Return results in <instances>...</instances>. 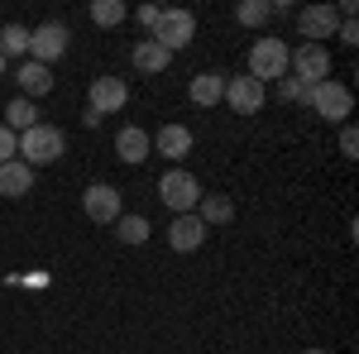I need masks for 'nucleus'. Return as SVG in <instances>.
Here are the masks:
<instances>
[{
  "label": "nucleus",
  "mask_w": 359,
  "mask_h": 354,
  "mask_svg": "<svg viewBox=\"0 0 359 354\" xmlns=\"http://www.w3.org/2000/svg\"><path fill=\"white\" fill-rule=\"evenodd\" d=\"M62 154H67V135H62L57 125H43V120L15 139V158L25 168H48V163H57Z\"/></svg>",
  "instance_id": "obj_1"
},
{
  "label": "nucleus",
  "mask_w": 359,
  "mask_h": 354,
  "mask_svg": "<svg viewBox=\"0 0 359 354\" xmlns=\"http://www.w3.org/2000/svg\"><path fill=\"white\" fill-rule=\"evenodd\" d=\"M287 62H292V48L283 39H254V48H249V77L259 86H269L278 77H287Z\"/></svg>",
  "instance_id": "obj_2"
},
{
  "label": "nucleus",
  "mask_w": 359,
  "mask_h": 354,
  "mask_svg": "<svg viewBox=\"0 0 359 354\" xmlns=\"http://www.w3.org/2000/svg\"><path fill=\"white\" fill-rule=\"evenodd\" d=\"M158 201H163L172 216H192L196 201H201V182H196L187 168H168L158 177Z\"/></svg>",
  "instance_id": "obj_3"
},
{
  "label": "nucleus",
  "mask_w": 359,
  "mask_h": 354,
  "mask_svg": "<svg viewBox=\"0 0 359 354\" xmlns=\"http://www.w3.org/2000/svg\"><path fill=\"white\" fill-rule=\"evenodd\" d=\"M306 106L316 110L326 125H350V115H355V91L345 82H335V77H326L321 86H311V101Z\"/></svg>",
  "instance_id": "obj_4"
},
{
  "label": "nucleus",
  "mask_w": 359,
  "mask_h": 354,
  "mask_svg": "<svg viewBox=\"0 0 359 354\" xmlns=\"http://www.w3.org/2000/svg\"><path fill=\"white\" fill-rule=\"evenodd\" d=\"M149 39H154L158 48H168V53H182V48L196 39V15L192 10H163Z\"/></svg>",
  "instance_id": "obj_5"
},
{
  "label": "nucleus",
  "mask_w": 359,
  "mask_h": 354,
  "mask_svg": "<svg viewBox=\"0 0 359 354\" xmlns=\"http://www.w3.org/2000/svg\"><path fill=\"white\" fill-rule=\"evenodd\" d=\"M287 72H292L302 86H321L326 77H331V48H326V43H297Z\"/></svg>",
  "instance_id": "obj_6"
},
{
  "label": "nucleus",
  "mask_w": 359,
  "mask_h": 354,
  "mask_svg": "<svg viewBox=\"0 0 359 354\" xmlns=\"http://www.w3.org/2000/svg\"><path fill=\"white\" fill-rule=\"evenodd\" d=\"M82 211L91 225H115V220L125 216V196H120V187H111V182H91V187L82 191Z\"/></svg>",
  "instance_id": "obj_7"
},
{
  "label": "nucleus",
  "mask_w": 359,
  "mask_h": 354,
  "mask_svg": "<svg viewBox=\"0 0 359 354\" xmlns=\"http://www.w3.org/2000/svg\"><path fill=\"white\" fill-rule=\"evenodd\" d=\"M67 25H57V20H48V25H39V29H29V62H57V57L67 53Z\"/></svg>",
  "instance_id": "obj_8"
},
{
  "label": "nucleus",
  "mask_w": 359,
  "mask_h": 354,
  "mask_svg": "<svg viewBox=\"0 0 359 354\" xmlns=\"http://www.w3.org/2000/svg\"><path fill=\"white\" fill-rule=\"evenodd\" d=\"M335 29H340V10H335V0H326V5H306V10H297V34H302L306 43H321V39H335Z\"/></svg>",
  "instance_id": "obj_9"
},
{
  "label": "nucleus",
  "mask_w": 359,
  "mask_h": 354,
  "mask_svg": "<svg viewBox=\"0 0 359 354\" xmlns=\"http://www.w3.org/2000/svg\"><path fill=\"white\" fill-rule=\"evenodd\" d=\"M125 101H130L125 77H91V86H86V110H96L101 120L115 115V110H125Z\"/></svg>",
  "instance_id": "obj_10"
},
{
  "label": "nucleus",
  "mask_w": 359,
  "mask_h": 354,
  "mask_svg": "<svg viewBox=\"0 0 359 354\" xmlns=\"http://www.w3.org/2000/svg\"><path fill=\"white\" fill-rule=\"evenodd\" d=\"M264 101H269V91L254 82V77H225V106L235 110V115H259L264 110Z\"/></svg>",
  "instance_id": "obj_11"
},
{
  "label": "nucleus",
  "mask_w": 359,
  "mask_h": 354,
  "mask_svg": "<svg viewBox=\"0 0 359 354\" xmlns=\"http://www.w3.org/2000/svg\"><path fill=\"white\" fill-rule=\"evenodd\" d=\"M192 144H196V139H192V130L172 120V125H163V130L154 135V154H158V158H168L172 168H182V158L192 154Z\"/></svg>",
  "instance_id": "obj_12"
},
{
  "label": "nucleus",
  "mask_w": 359,
  "mask_h": 354,
  "mask_svg": "<svg viewBox=\"0 0 359 354\" xmlns=\"http://www.w3.org/2000/svg\"><path fill=\"white\" fill-rule=\"evenodd\" d=\"M115 158L130 163V168H139L144 158H154V135L139 130V125H125V130L115 135Z\"/></svg>",
  "instance_id": "obj_13"
},
{
  "label": "nucleus",
  "mask_w": 359,
  "mask_h": 354,
  "mask_svg": "<svg viewBox=\"0 0 359 354\" xmlns=\"http://www.w3.org/2000/svg\"><path fill=\"white\" fill-rule=\"evenodd\" d=\"M201 245H206V225L196 216H172V225H168V249L172 254H196Z\"/></svg>",
  "instance_id": "obj_14"
},
{
  "label": "nucleus",
  "mask_w": 359,
  "mask_h": 354,
  "mask_svg": "<svg viewBox=\"0 0 359 354\" xmlns=\"http://www.w3.org/2000/svg\"><path fill=\"white\" fill-rule=\"evenodd\" d=\"M225 77L221 67H206V72H196L192 86H187V96H192V106H221L225 101Z\"/></svg>",
  "instance_id": "obj_15"
},
{
  "label": "nucleus",
  "mask_w": 359,
  "mask_h": 354,
  "mask_svg": "<svg viewBox=\"0 0 359 354\" xmlns=\"http://www.w3.org/2000/svg\"><path fill=\"white\" fill-rule=\"evenodd\" d=\"M15 82H20V96H25V101H39V96H48V91H53V72H48V67H43V62H20V67H15Z\"/></svg>",
  "instance_id": "obj_16"
},
{
  "label": "nucleus",
  "mask_w": 359,
  "mask_h": 354,
  "mask_svg": "<svg viewBox=\"0 0 359 354\" xmlns=\"http://www.w3.org/2000/svg\"><path fill=\"white\" fill-rule=\"evenodd\" d=\"M192 216L201 220L206 230H211V225H230V220H235V201H230L225 191H201V201H196Z\"/></svg>",
  "instance_id": "obj_17"
},
{
  "label": "nucleus",
  "mask_w": 359,
  "mask_h": 354,
  "mask_svg": "<svg viewBox=\"0 0 359 354\" xmlns=\"http://www.w3.org/2000/svg\"><path fill=\"white\" fill-rule=\"evenodd\" d=\"M25 191H34V168H25L20 158H10V163H0V196H10V201H20Z\"/></svg>",
  "instance_id": "obj_18"
},
{
  "label": "nucleus",
  "mask_w": 359,
  "mask_h": 354,
  "mask_svg": "<svg viewBox=\"0 0 359 354\" xmlns=\"http://www.w3.org/2000/svg\"><path fill=\"white\" fill-rule=\"evenodd\" d=\"M135 67L139 72H149V77H158V72H168V62H172V53H168V48H158V43H154V39H139L135 43Z\"/></svg>",
  "instance_id": "obj_19"
},
{
  "label": "nucleus",
  "mask_w": 359,
  "mask_h": 354,
  "mask_svg": "<svg viewBox=\"0 0 359 354\" xmlns=\"http://www.w3.org/2000/svg\"><path fill=\"white\" fill-rule=\"evenodd\" d=\"M34 125H39V106H34V101H25V96H15V101L5 106V130L20 139L25 130H34Z\"/></svg>",
  "instance_id": "obj_20"
},
{
  "label": "nucleus",
  "mask_w": 359,
  "mask_h": 354,
  "mask_svg": "<svg viewBox=\"0 0 359 354\" xmlns=\"http://www.w3.org/2000/svg\"><path fill=\"white\" fill-rule=\"evenodd\" d=\"M130 20V5L125 0H96L91 5V25L96 29H115V25H125Z\"/></svg>",
  "instance_id": "obj_21"
},
{
  "label": "nucleus",
  "mask_w": 359,
  "mask_h": 354,
  "mask_svg": "<svg viewBox=\"0 0 359 354\" xmlns=\"http://www.w3.org/2000/svg\"><path fill=\"white\" fill-rule=\"evenodd\" d=\"M0 57H29V29L25 25H0Z\"/></svg>",
  "instance_id": "obj_22"
},
{
  "label": "nucleus",
  "mask_w": 359,
  "mask_h": 354,
  "mask_svg": "<svg viewBox=\"0 0 359 354\" xmlns=\"http://www.w3.org/2000/svg\"><path fill=\"white\" fill-rule=\"evenodd\" d=\"M149 235H154V225L144 216H120L115 220V240H120V245H144Z\"/></svg>",
  "instance_id": "obj_23"
},
{
  "label": "nucleus",
  "mask_w": 359,
  "mask_h": 354,
  "mask_svg": "<svg viewBox=\"0 0 359 354\" xmlns=\"http://www.w3.org/2000/svg\"><path fill=\"white\" fill-rule=\"evenodd\" d=\"M235 20H240L245 29H264V25H269V0H240Z\"/></svg>",
  "instance_id": "obj_24"
},
{
  "label": "nucleus",
  "mask_w": 359,
  "mask_h": 354,
  "mask_svg": "<svg viewBox=\"0 0 359 354\" xmlns=\"http://www.w3.org/2000/svg\"><path fill=\"white\" fill-rule=\"evenodd\" d=\"M278 101H287V106H306V101H311V86H302L292 72H287V77H278Z\"/></svg>",
  "instance_id": "obj_25"
},
{
  "label": "nucleus",
  "mask_w": 359,
  "mask_h": 354,
  "mask_svg": "<svg viewBox=\"0 0 359 354\" xmlns=\"http://www.w3.org/2000/svg\"><path fill=\"white\" fill-rule=\"evenodd\" d=\"M340 154L345 158H359V130L355 125H340Z\"/></svg>",
  "instance_id": "obj_26"
},
{
  "label": "nucleus",
  "mask_w": 359,
  "mask_h": 354,
  "mask_svg": "<svg viewBox=\"0 0 359 354\" xmlns=\"http://www.w3.org/2000/svg\"><path fill=\"white\" fill-rule=\"evenodd\" d=\"M335 39H340L345 48H355V43H359V25H355V20H340V29H335Z\"/></svg>",
  "instance_id": "obj_27"
},
{
  "label": "nucleus",
  "mask_w": 359,
  "mask_h": 354,
  "mask_svg": "<svg viewBox=\"0 0 359 354\" xmlns=\"http://www.w3.org/2000/svg\"><path fill=\"white\" fill-rule=\"evenodd\" d=\"M158 15H163L158 5H139V25L149 29V34H154V25H158Z\"/></svg>",
  "instance_id": "obj_28"
},
{
  "label": "nucleus",
  "mask_w": 359,
  "mask_h": 354,
  "mask_svg": "<svg viewBox=\"0 0 359 354\" xmlns=\"http://www.w3.org/2000/svg\"><path fill=\"white\" fill-rule=\"evenodd\" d=\"M10 158H15V135L0 125V163H10Z\"/></svg>",
  "instance_id": "obj_29"
},
{
  "label": "nucleus",
  "mask_w": 359,
  "mask_h": 354,
  "mask_svg": "<svg viewBox=\"0 0 359 354\" xmlns=\"http://www.w3.org/2000/svg\"><path fill=\"white\" fill-rule=\"evenodd\" d=\"M302 354H331V350H302Z\"/></svg>",
  "instance_id": "obj_30"
},
{
  "label": "nucleus",
  "mask_w": 359,
  "mask_h": 354,
  "mask_svg": "<svg viewBox=\"0 0 359 354\" xmlns=\"http://www.w3.org/2000/svg\"><path fill=\"white\" fill-rule=\"evenodd\" d=\"M0 77H5V57H0Z\"/></svg>",
  "instance_id": "obj_31"
}]
</instances>
